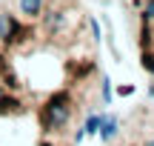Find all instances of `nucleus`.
I'll return each mask as SVG.
<instances>
[{"label":"nucleus","instance_id":"1","mask_svg":"<svg viewBox=\"0 0 154 146\" xmlns=\"http://www.w3.org/2000/svg\"><path fill=\"white\" fill-rule=\"evenodd\" d=\"M66 118H69V95L66 92H57V95H51V100L43 106V123L54 129V126L66 123Z\"/></svg>","mask_w":154,"mask_h":146},{"label":"nucleus","instance_id":"2","mask_svg":"<svg viewBox=\"0 0 154 146\" xmlns=\"http://www.w3.org/2000/svg\"><path fill=\"white\" fill-rule=\"evenodd\" d=\"M20 11L23 14H40L43 11V0H20Z\"/></svg>","mask_w":154,"mask_h":146},{"label":"nucleus","instance_id":"3","mask_svg":"<svg viewBox=\"0 0 154 146\" xmlns=\"http://www.w3.org/2000/svg\"><path fill=\"white\" fill-rule=\"evenodd\" d=\"M100 138H103V141H109V138L111 135H114V132H117V120L114 118H109V120H100Z\"/></svg>","mask_w":154,"mask_h":146},{"label":"nucleus","instance_id":"4","mask_svg":"<svg viewBox=\"0 0 154 146\" xmlns=\"http://www.w3.org/2000/svg\"><path fill=\"white\" fill-rule=\"evenodd\" d=\"M17 106H20V103H17L14 97H3L0 95V112H17Z\"/></svg>","mask_w":154,"mask_h":146},{"label":"nucleus","instance_id":"5","mask_svg":"<svg viewBox=\"0 0 154 146\" xmlns=\"http://www.w3.org/2000/svg\"><path fill=\"white\" fill-rule=\"evenodd\" d=\"M100 120H103V118H97V115H94V118H88V120H86V126H83V132H88V135H94V132L100 129Z\"/></svg>","mask_w":154,"mask_h":146},{"label":"nucleus","instance_id":"6","mask_svg":"<svg viewBox=\"0 0 154 146\" xmlns=\"http://www.w3.org/2000/svg\"><path fill=\"white\" fill-rule=\"evenodd\" d=\"M143 66H146V72H151V75H154V55H151L149 49L143 52Z\"/></svg>","mask_w":154,"mask_h":146},{"label":"nucleus","instance_id":"7","mask_svg":"<svg viewBox=\"0 0 154 146\" xmlns=\"http://www.w3.org/2000/svg\"><path fill=\"white\" fill-rule=\"evenodd\" d=\"M149 146H154V141H149Z\"/></svg>","mask_w":154,"mask_h":146},{"label":"nucleus","instance_id":"8","mask_svg":"<svg viewBox=\"0 0 154 146\" xmlns=\"http://www.w3.org/2000/svg\"><path fill=\"white\" fill-rule=\"evenodd\" d=\"M43 146H51V143H43Z\"/></svg>","mask_w":154,"mask_h":146},{"label":"nucleus","instance_id":"9","mask_svg":"<svg viewBox=\"0 0 154 146\" xmlns=\"http://www.w3.org/2000/svg\"><path fill=\"white\" fill-rule=\"evenodd\" d=\"M0 95H3V92H0Z\"/></svg>","mask_w":154,"mask_h":146}]
</instances>
